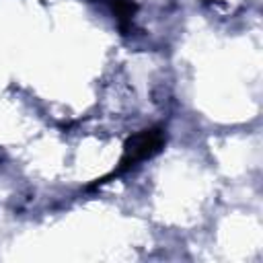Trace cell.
<instances>
[{"mask_svg": "<svg viewBox=\"0 0 263 263\" xmlns=\"http://www.w3.org/2000/svg\"><path fill=\"white\" fill-rule=\"evenodd\" d=\"M166 144V129L162 125H150V127H144L136 134H132L125 144H123V152H121V158L119 162L115 164V168L111 173H107L105 177L97 179L95 183L86 185V189H99L101 185L109 183L111 179H117V177H123L125 173L138 168L142 162L154 158L156 154L162 152Z\"/></svg>", "mask_w": 263, "mask_h": 263, "instance_id": "6da1fadb", "label": "cell"}, {"mask_svg": "<svg viewBox=\"0 0 263 263\" xmlns=\"http://www.w3.org/2000/svg\"><path fill=\"white\" fill-rule=\"evenodd\" d=\"M90 2H99L107 6L123 35H127L134 29V16L138 12L136 0H90Z\"/></svg>", "mask_w": 263, "mask_h": 263, "instance_id": "7a4b0ae2", "label": "cell"}]
</instances>
